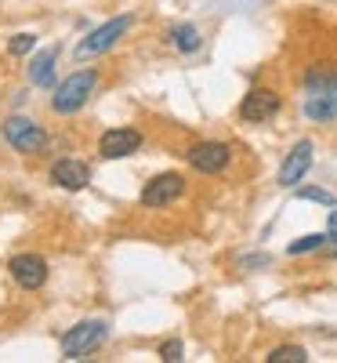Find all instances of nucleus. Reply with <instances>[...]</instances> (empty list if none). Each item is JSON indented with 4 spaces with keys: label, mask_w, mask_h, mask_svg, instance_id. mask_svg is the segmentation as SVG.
<instances>
[{
    "label": "nucleus",
    "mask_w": 337,
    "mask_h": 363,
    "mask_svg": "<svg viewBox=\"0 0 337 363\" xmlns=\"http://www.w3.org/2000/svg\"><path fill=\"white\" fill-rule=\"evenodd\" d=\"M95 84H98V69H76L73 77H66L62 84L55 87L51 109H55V113H62V116L84 109L87 99H91V91H95Z\"/></svg>",
    "instance_id": "f257e3e1"
},
{
    "label": "nucleus",
    "mask_w": 337,
    "mask_h": 363,
    "mask_svg": "<svg viewBox=\"0 0 337 363\" xmlns=\"http://www.w3.org/2000/svg\"><path fill=\"white\" fill-rule=\"evenodd\" d=\"M105 338H109L105 320H84L62 335V352H66V359H84L91 352H98L105 345Z\"/></svg>",
    "instance_id": "f03ea898"
},
{
    "label": "nucleus",
    "mask_w": 337,
    "mask_h": 363,
    "mask_svg": "<svg viewBox=\"0 0 337 363\" xmlns=\"http://www.w3.org/2000/svg\"><path fill=\"white\" fill-rule=\"evenodd\" d=\"M4 138L22 157H33V153H40V149L47 145V131L37 124V120H29V116H8L4 120Z\"/></svg>",
    "instance_id": "7ed1b4c3"
},
{
    "label": "nucleus",
    "mask_w": 337,
    "mask_h": 363,
    "mask_svg": "<svg viewBox=\"0 0 337 363\" xmlns=\"http://www.w3.org/2000/svg\"><path fill=\"white\" fill-rule=\"evenodd\" d=\"M131 22H135V15H120V18H109V22H102L98 29H91V33L76 44V58H95V55H102V51H109L120 37L131 29Z\"/></svg>",
    "instance_id": "20e7f679"
},
{
    "label": "nucleus",
    "mask_w": 337,
    "mask_h": 363,
    "mask_svg": "<svg viewBox=\"0 0 337 363\" xmlns=\"http://www.w3.org/2000/svg\"><path fill=\"white\" fill-rule=\"evenodd\" d=\"M280 95H275L272 87H251L247 95L239 102V120H247V124H265L280 113Z\"/></svg>",
    "instance_id": "39448f33"
},
{
    "label": "nucleus",
    "mask_w": 337,
    "mask_h": 363,
    "mask_svg": "<svg viewBox=\"0 0 337 363\" xmlns=\"http://www.w3.org/2000/svg\"><path fill=\"white\" fill-rule=\"evenodd\" d=\"M181 193H185V178H181L178 171H164V174H156L152 182H145L142 207H167V203H174Z\"/></svg>",
    "instance_id": "423d86ee"
},
{
    "label": "nucleus",
    "mask_w": 337,
    "mask_h": 363,
    "mask_svg": "<svg viewBox=\"0 0 337 363\" xmlns=\"http://www.w3.org/2000/svg\"><path fill=\"white\" fill-rule=\"evenodd\" d=\"M185 160L200 174H222L229 167V160H232V149L225 142H196L189 153H185Z\"/></svg>",
    "instance_id": "0eeeda50"
},
{
    "label": "nucleus",
    "mask_w": 337,
    "mask_h": 363,
    "mask_svg": "<svg viewBox=\"0 0 337 363\" xmlns=\"http://www.w3.org/2000/svg\"><path fill=\"white\" fill-rule=\"evenodd\" d=\"M8 272H11V280L22 287V291H40L47 284V262L40 255H15L8 262Z\"/></svg>",
    "instance_id": "6e6552de"
},
{
    "label": "nucleus",
    "mask_w": 337,
    "mask_h": 363,
    "mask_svg": "<svg viewBox=\"0 0 337 363\" xmlns=\"http://www.w3.org/2000/svg\"><path fill=\"white\" fill-rule=\"evenodd\" d=\"M138 149H142V135L135 128H109L98 138V153L105 160H124V157L138 153Z\"/></svg>",
    "instance_id": "1a4fd4ad"
},
{
    "label": "nucleus",
    "mask_w": 337,
    "mask_h": 363,
    "mask_svg": "<svg viewBox=\"0 0 337 363\" xmlns=\"http://www.w3.org/2000/svg\"><path fill=\"white\" fill-rule=\"evenodd\" d=\"M312 149H316V145H312L309 138H301L290 153H287V160H283V167H280V186H283V189H294L297 182L309 174V167H312Z\"/></svg>",
    "instance_id": "9d476101"
},
{
    "label": "nucleus",
    "mask_w": 337,
    "mask_h": 363,
    "mask_svg": "<svg viewBox=\"0 0 337 363\" xmlns=\"http://www.w3.org/2000/svg\"><path fill=\"white\" fill-rule=\"evenodd\" d=\"M51 182L58 189H69V193H80V189H87V182H91V167L87 164H80V160H58L55 167H51Z\"/></svg>",
    "instance_id": "9b49d317"
},
{
    "label": "nucleus",
    "mask_w": 337,
    "mask_h": 363,
    "mask_svg": "<svg viewBox=\"0 0 337 363\" xmlns=\"http://www.w3.org/2000/svg\"><path fill=\"white\" fill-rule=\"evenodd\" d=\"M304 113H309L312 120H319V124L333 120V116H337V99H333V87H326V91H309V99H304Z\"/></svg>",
    "instance_id": "f8f14e48"
},
{
    "label": "nucleus",
    "mask_w": 337,
    "mask_h": 363,
    "mask_svg": "<svg viewBox=\"0 0 337 363\" xmlns=\"http://www.w3.org/2000/svg\"><path fill=\"white\" fill-rule=\"evenodd\" d=\"M167 40L181 51V55H193V51H200V44H203V37H200V29L196 26H189V22H181V26H171V33H167Z\"/></svg>",
    "instance_id": "ddd939ff"
},
{
    "label": "nucleus",
    "mask_w": 337,
    "mask_h": 363,
    "mask_svg": "<svg viewBox=\"0 0 337 363\" xmlns=\"http://www.w3.org/2000/svg\"><path fill=\"white\" fill-rule=\"evenodd\" d=\"M55 62H58V48L40 51V55L33 58V62H29V80L40 84V87H47V84H51V77H55Z\"/></svg>",
    "instance_id": "4468645a"
},
{
    "label": "nucleus",
    "mask_w": 337,
    "mask_h": 363,
    "mask_svg": "<svg viewBox=\"0 0 337 363\" xmlns=\"http://www.w3.org/2000/svg\"><path fill=\"white\" fill-rule=\"evenodd\" d=\"M323 244H330V233H309V236L294 240V244L287 247V255H309V251H319Z\"/></svg>",
    "instance_id": "2eb2a0df"
},
{
    "label": "nucleus",
    "mask_w": 337,
    "mask_h": 363,
    "mask_svg": "<svg viewBox=\"0 0 337 363\" xmlns=\"http://www.w3.org/2000/svg\"><path fill=\"white\" fill-rule=\"evenodd\" d=\"M265 359L268 363H304V359H309V352H304L301 345H280V349H272Z\"/></svg>",
    "instance_id": "dca6fc26"
},
{
    "label": "nucleus",
    "mask_w": 337,
    "mask_h": 363,
    "mask_svg": "<svg viewBox=\"0 0 337 363\" xmlns=\"http://www.w3.org/2000/svg\"><path fill=\"white\" fill-rule=\"evenodd\" d=\"M33 48H37V33H15V37L8 40V55H15V58L29 55Z\"/></svg>",
    "instance_id": "f3484780"
},
{
    "label": "nucleus",
    "mask_w": 337,
    "mask_h": 363,
    "mask_svg": "<svg viewBox=\"0 0 337 363\" xmlns=\"http://www.w3.org/2000/svg\"><path fill=\"white\" fill-rule=\"evenodd\" d=\"M297 196H301V200L326 203V207H337V196H333V193H326V189H316V186H309V189H297Z\"/></svg>",
    "instance_id": "a211bd4d"
},
{
    "label": "nucleus",
    "mask_w": 337,
    "mask_h": 363,
    "mask_svg": "<svg viewBox=\"0 0 337 363\" xmlns=\"http://www.w3.org/2000/svg\"><path fill=\"white\" fill-rule=\"evenodd\" d=\"M181 352H185V345H181L178 338H171V342H164V345H160V359H167V363H178V359H181Z\"/></svg>",
    "instance_id": "6ab92c4d"
},
{
    "label": "nucleus",
    "mask_w": 337,
    "mask_h": 363,
    "mask_svg": "<svg viewBox=\"0 0 337 363\" xmlns=\"http://www.w3.org/2000/svg\"><path fill=\"white\" fill-rule=\"evenodd\" d=\"M239 265H268V255H251V258H239Z\"/></svg>",
    "instance_id": "aec40b11"
},
{
    "label": "nucleus",
    "mask_w": 337,
    "mask_h": 363,
    "mask_svg": "<svg viewBox=\"0 0 337 363\" xmlns=\"http://www.w3.org/2000/svg\"><path fill=\"white\" fill-rule=\"evenodd\" d=\"M326 233H330V240H333V244H337V207L330 211V229H326Z\"/></svg>",
    "instance_id": "412c9836"
},
{
    "label": "nucleus",
    "mask_w": 337,
    "mask_h": 363,
    "mask_svg": "<svg viewBox=\"0 0 337 363\" xmlns=\"http://www.w3.org/2000/svg\"><path fill=\"white\" fill-rule=\"evenodd\" d=\"M333 99H337V80H333Z\"/></svg>",
    "instance_id": "4be33fe9"
}]
</instances>
